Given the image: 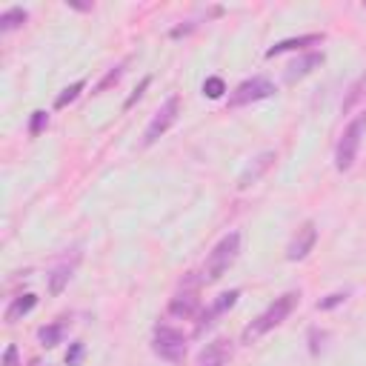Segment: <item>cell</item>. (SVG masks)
Returning a JSON list of instances; mask_svg holds the SVG:
<instances>
[{
    "label": "cell",
    "mask_w": 366,
    "mask_h": 366,
    "mask_svg": "<svg viewBox=\"0 0 366 366\" xmlns=\"http://www.w3.org/2000/svg\"><path fill=\"white\" fill-rule=\"evenodd\" d=\"M298 301H301L298 292H286V295H281V298H275V304L264 312V315H258L247 329H243V343H255L258 338H264L269 329L281 326L292 315V309L298 306Z\"/></svg>",
    "instance_id": "6da1fadb"
},
{
    "label": "cell",
    "mask_w": 366,
    "mask_h": 366,
    "mask_svg": "<svg viewBox=\"0 0 366 366\" xmlns=\"http://www.w3.org/2000/svg\"><path fill=\"white\" fill-rule=\"evenodd\" d=\"M238 252H240V235H238V232H229L226 238H220L218 247L209 252V258H206V275H203L206 281H209V284L220 281V277L229 272V266L235 264Z\"/></svg>",
    "instance_id": "7a4b0ae2"
},
{
    "label": "cell",
    "mask_w": 366,
    "mask_h": 366,
    "mask_svg": "<svg viewBox=\"0 0 366 366\" xmlns=\"http://www.w3.org/2000/svg\"><path fill=\"white\" fill-rule=\"evenodd\" d=\"M363 126H366V115L355 117L350 126L343 129L341 141H338V152H335V166L341 172H350L355 158H358V149H361V137H363Z\"/></svg>",
    "instance_id": "3957f363"
},
{
    "label": "cell",
    "mask_w": 366,
    "mask_h": 366,
    "mask_svg": "<svg viewBox=\"0 0 366 366\" xmlns=\"http://www.w3.org/2000/svg\"><path fill=\"white\" fill-rule=\"evenodd\" d=\"M152 350H155V355L169 363H181L186 358V338L172 326H155Z\"/></svg>",
    "instance_id": "277c9868"
},
{
    "label": "cell",
    "mask_w": 366,
    "mask_h": 366,
    "mask_svg": "<svg viewBox=\"0 0 366 366\" xmlns=\"http://www.w3.org/2000/svg\"><path fill=\"white\" fill-rule=\"evenodd\" d=\"M178 115H181V98H178V95H172V98H166V103H163V106H161L158 112H155V117L149 120L146 135H144V146L158 144L161 137L172 129V124L178 120Z\"/></svg>",
    "instance_id": "5b68a950"
},
{
    "label": "cell",
    "mask_w": 366,
    "mask_h": 366,
    "mask_svg": "<svg viewBox=\"0 0 366 366\" xmlns=\"http://www.w3.org/2000/svg\"><path fill=\"white\" fill-rule=\"evenodd\" d=\"M275 95V83L264 75H258V78H249V80H243L238 89L232 92L229 98V106L238 109V106H247V103H258V100H266Z\"/></svg>",
    "instance_id": "8992f818"
},
{
    "label": "cell",
    "mask_w": 366,
    "mask_h": 366,
    "mask_svg": "<svg viewBox=\"0 0 366 366\" xmlns=\"http://www.w3.org/2000/svg\"><path fill=\"white\" fill-rule=\"evenodd\" d=\"M315 243H318V226L312 223V220H306L301 229H298V235L292 238L289 249H286V258L289 260H304L312 249H315Z\"/></svg>",
    "instance_id": "52a82bcc"
},
{
    "label": "cell",
    "mask_w": 366,
    "mask_h": 366,
    "mask_svg": "<svg viewBox=\"0 0 366 366\" xmlns=\"http://www.w3.org/2000/svg\"><path fill=\"white\" fill-rule=\"evenodd\" d=\"M275 161H277V155L275 152H260L258 158L240 172V178H238V189H249L252 183H258L260 178L266 175V172L275 166Z\"/></svg>",
    "instance_id": "ba28073f"
},
{
    "label": "cell",
    "mask_w": 366,
    "mask_h": 366,
    "mask_svg": "<svg viewBox=\"0 0 366 366\" xmlns=\"http://www.w3.org/2000/svg\"><path fill=\"white\" fill-rule=\"evenodd\" d=\"M238 298H240V292L238 289H232V292H223L220 295V298L212 304V306H209L206 312H203V315H201V323H198V332H203V329L209 326V323H215V318H220L223 315V312H229L235 304H238Z\"/></svg>",
    "instance_id": "9c48e42d"
},
{
    "label": "cell",
    "mask_w": 366,
    "mask_h": 366,
    "mask_svg": "<svg viewBox=\"0 0 366 366\" xmlns=\"http://www.w3.org/2000/svg\"><path fill=\"white\" fill-rule=\"evenodd\" d=\"M198 309H201V298H198V292H192V289H183L169 304V312L175 318H195Z\"/></svg>",
    "instance_id": "30bf717a"
},
{
    "label": "cell",
    "mask_w": 366,
    "mask_h": 366,
    "mask_svg": "<svg viewBox=\"0 0 366 366\" xmlns=\"http://www.w3.org/2000/svg\"><path fill=\"white\" fill-rule=\"evenodd\" d=\"M323 34H301V38H286L281 43H275L272 49H266V58H277L284 52H295V49H309V46H321Z\"/></svg>",
    "instance_id": "8fae6325"
},
{
    "label": "cell",
    "mask_w": 366,
    "mask_h": 366,
    "mask_svg": "<svg viewBox=\"0 0 366 366\" xmlns=\"http://www.w3.org/2000/svg\"><path fill=\"white\" fill-rule=\"evenodd\" d=\"M229 355H232L229 341H215L201 352L198 366H226V363H229Z\"/></svg>",
    "instance_id": "7c38bea8"
},
{
    "label": "cell",
    "mask_w": 366,
    "mask_h": 366,
    "mask_svg": "<svg viewBox=\"0 0 366 366\" xmlns=\"http://www.w3.org/2000/svg\"><path fill=\"white\" fill-rule=\"evenodd\" d=\"M321 63H323V52H309V55H304L298 63H292V66H289L286 80H289V83L301 80V78H306V75H309L315 66H321Z\"/></svg>",
    "instance_id": "4fadbf2b"
},
{
    "label": "cell",
    "mask_w": 366,
    "mask_h": 366,
    "mask_svg": "<svg viewBox=\"0 0 366 366\" xmlns=\"http://www.w3.org/2000/svg\"><path fill=\"white\" fill-rule=\"evenodd\" d=\"M34 306H38V295H32V292L21 295V298H14L9 304V309H6V323H17L23 315H29Z\"/></svg>",
    "instance_id": "5bb4252c"
},
{
    "label": "cell",
    "mask_w": 366,
    "mask_h": 366,
    "mask_svg": "<svg viewBox=\"0 0 366 366\" xmlns=\"http://www.w3.org/2000/svg\"><path fill=\"white\" fill-rule=\"evenodd\" d=\"M29 21V14H26V9H21V6H14V9H6L3 14H0V32H14V29H21L23 23Z\"/></svg>",
    "instance_id": "9a60e30c"
},
{
    "label": "cell",
    "mask_w": 366,
    "mask_h": 366,
    "mask_svg": "<svg viewBox=\"0 0 366 366\" xmlns=\"http://www.w3.org/2000/svg\"><path fill=\"white\" fill-rule=\"evenodd\" d=\"M69 281H72V266H69V264L55 266V269H52V275H49V292L52 295H60Z\"/></svg>",
    "instance_id": "2e32d148"
},
{
    "label": "cell",
    "mask_w": 366,
    "mask_h": 366,
    "mask_svg": "<svg viewBox=\"0 0 366 366\" xmlns=\"http://www.w3.org/2000/svg\"><path fill=\"white\" fill-rule=\"evenodd\" d=\"M63 335H66V323L63 321H58V323H49V326H43L41 332H38V338H41V343L43 346H58L60 341H63Z\"/></svg>",
    "instance_id": "e0dca14e"
},
{
    "label": "cell",
    "mask_w": 366,
    "mask_h": 366,
    "mask_svg": "<svg viewBox=\"0 0 366 366\" xmlns=\"http://www.w3.org/2000/svg\"><path fill=\"white\" fill-rule=\"evenodd\" d=\"M83 86H86V80H75L72 86H66V89L58 95V100H55V109H63V106H69L80 92H83Z\"/></svg>",
    "instance_id": "ac0fdd59"
},
{
    "label": "cell",
    "mask_w": 366,
    "mask_h": 366,
    "mask_svg": "<svg viewBox=\"0 0 366 366\" xmlns=\"http://www.w3.org/2000/svg\"><path fill=\"white\" fill-rule=\"evenodd\" d=\"M120 78H124V63H120V66H115V69H109V72H106V78H103L98 86H95V95H100V92H106L109 89V86H115Z\"/></svg>",
    "instance_id": "d6986e66"
},
{
    "label": "cell",
    "mask_w": 366,
    "mask_h": 366,
    "mask_svg": "<svg viewBox=\"0 0 366 366\" xmlns=\"http://www.w3.org/2000/svg\"><path fill=\"white\" fill-rule=\"evenodd\" d=\"M223 92H226L223 78H206V83H203V95H206V98L218 100V98H223Z\"/></svg>",
    "instance_id": "ffe728a7"
},
{
    "label": "cell",
    "mask_w": 366,
    "mask_h": 366,
    "mask_svg": "<svg viewBox=\"0 0 366 366\" xmlns=\"http://www.w3.org/2000/svg\"><path fill=\"white\" fill-rule=\"evenodd\" d=\"M46 126H49V115H46L43 109L32 112V120H29V135H32V137H38V135H41Z\"/></svg>",
    "instance_id": "44dd1931"
},
{
    "label": "cell",
    "mask_w": 366,
    "mask_h": 366,
    "mask_svg": "<svg viewBox=\"0 0 366 366\" xmlns=\"http://www.w3.org/2000/svg\"><path fill=\"white\" fill-rule=\"evenodd\" d=\"M363 83H366V75H361V80H358V83L352 86V89H350V98L343 100V112H350V109L355 106V100L361 98V86H363Z\"/></svg>",
    "instance_id": "7402d4cb"
},
{
    "label": "cell",
    "mask_w": 366,
    "mask_h": 366,
    "mask_svg": "<svg viewBox=\"0 0 366 366\" xmlns=\"http://www.w3.org/2000/svg\"><path fill=\"white\" fill-rule=\"evenodd\" d=\"M346 301V292H332V295H329V298H323V301H318V309H335L338 304H343Z\"/></svg>",
    "instance_id": "603a6c76"
},
{
    "label": "cell",
    "mask_w": 366,
    "mask_h": 366,
    "mask_svg": "<svg viewBox=\"0 0 366 366\" xmlns=\"http://www.w3.org/2000/svg\"><path fill=\"white\" fill-rule=\"evenodd\" d=\"M149 83H152V78H144V80H141V86H137V89H135V92L129 95V100H126V106H124V109H132V106H135V103H137V100H141V95H144V92L149 89Z\"/></svg>",
    "instance_id": "cb8c5ba5"
},
{
    "label": "cell",
    "mask_w": 366,
    "mask_h": 366,
    "mask_svg": "<svg viewBox=\"0 0 366 366\" xmlns=\"http://www.w3.org/2000/svg\"><path fill=\"white\" fill-rule=\"evenodd\" d=\"M83 352H86V350H83V343H72V350L66 352V363H69V366H78L80 358H83Z\"/></svg>",
    "instance_id": "d4e9b609"
},
{
    "label": "cell",
    "mask_w": 366,
    "mask_h": 366,
    "mask_svg": "<svg viewBox=\"0 0 366 366\" xmlns=\"http://www.w3.org/2000/svg\"><path fill=\"white\" fill-rule=\"evenodd\" d=\"M3 366H21V361H17V346H6V352H3Z\"/></svg>",
    "instance_id": "484cf974"
},
{
    "label": "cell",
    "mask_w": 366,
    "mask_h": 366,
    "mask_svg": "<svg viewBox=\"0 0 366 366\" xmlns=\"http://www.w3.org/2000/svg\"><path fill=\"white\" fill-rule=\"evenodd\" d=\"M309 338H312V343H309L312 355H318V352H321V343H318V341H323V335L318 338V329H312V332H309Z\"/></svg>",
    "instance_id": "4316f807"
}]
</instances>
